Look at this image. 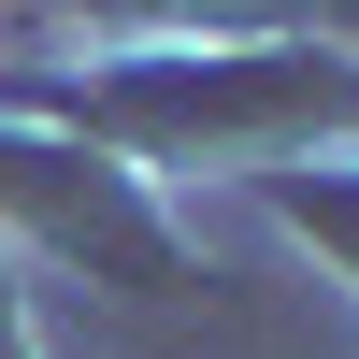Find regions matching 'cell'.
Returning a JSON list of instances; mask_svg holds the SVG:
<instances>
[{
    "instance_id": "1",
    "label": "cell",
    "mask_w": 359,
    "mask_h": 359,
    "mask_svg": "<svg viewBox=\"0 0 359 359\" xmlns=\"http://www.w3.org/2000/svg\"><path fill=\"white\" fill-rule=\"evenodd\" d=\"M0 230L86 287H130V302H201L216 287L201 230L158 201V172L86 144V130H43V115H0Z\"/></svg>"
},
{
    "instance_id": "2",
    "label": "cell",
    "mask_w": 359,
    "mask_h": 359,
    "mask_svg": "<svg viewBox=\"0 0 359 359\" xmlns=\"http://www.w3.org/2000/svg\"><path fill=\"white\" fill-rule=\"evenodd\" d=\"M57 29L115 43H331L359 57V0H57Z\"/></svg>"
},
{
    "instance_id": "3",
    "label": "cell",
    "mask_w": 359,
    "mask_h": 359,
    "mask_svg": "<svg viewBox=\"0 0 359 359\" xmlns=\"http://www.w3.org/2000/svg\"><path fill=\"white\" fill-rule=\"evenodd\" d=\"M230 187H245L302 259H331V273L359 287V158H245Z\"/></svg>"
},
{
    "instance_id": "4",
    "label": "cell",
    "mask_w": 359,
    "mask_h": 359,
    "mask_svg": "<svg viewBox=\"0 0 359 359\" xmlns=\"http://www.w3.org/2000/svg\"><path fill=\"white\" fill-rule=\"evenodd\" d=\"M0 359H43L29 345V302H15V259H0Z\"/></svg>"
}]
</instances>
